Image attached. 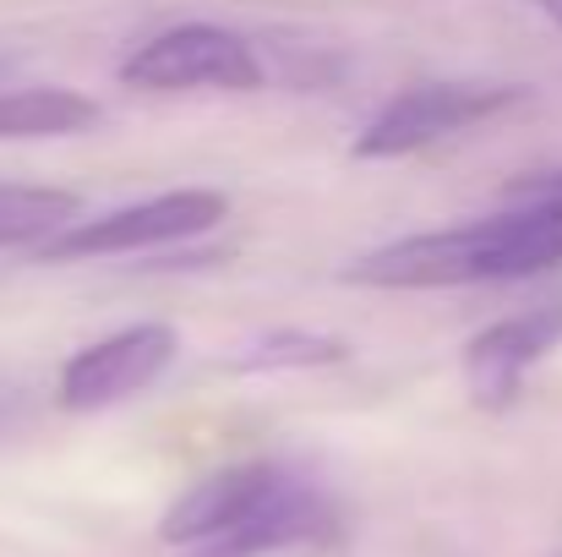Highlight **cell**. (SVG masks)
<instances>
[{
    "mask_svg": "<svg viewBox=\"0 0 562 557\" xmlns=\"http://www.w3.org/2000/svg\"><path fill=\"white\" fill-rule=\"evenodd\" d=\"M339 536V509L334 498L306 481L301 470H284V481L262 498L257 514H246L235 531H224L218 542H202L187 547L181 557H273L290 553V547H317V542H334Z\"/></svg>",
    "mask_w": 562,
    "mask_h": 557,
    "instance_id": "obj_7",
    "label": "cell"
},
{
    "mask_svg": "<svg viewBox=\"0 0 562 557\" xmlns=\"http://www.w3.org/2000/svg\"><path fill=\"white\" fill-rule=\"evenodd\" d=\"M262 77V55L218 22H176L121 60V82L143 93H257Z\"/></svg>",
    "mask_w": 562,
    "mask_h": 557,
    "instance_id": "obj_4",
    "label": "cell"
},
{
    "mask_svg": "<svg viewBox=\"0 0 562 557\" xmlns=\"http://www.w3.org/2000/svg\"><path fill=\"white\" fill-rule=\"evenodd\" d=\"M562 345V301H541L530 312L497 318L481 334H470L459 367H464V388L481 410H508L525 393V377L541 367Z\"/></svg>",
    "mask_w": 562,
    "mask_h": 557,
    "instance_id": "obj_6",
    "label": "cell"
},
{
    "mask_svg": "<svg viewBox=\"0 0 562 557\" xmlns=\"http://www.w3.org/2000/svg\"><path fill=\"white\" fill-rule=\"evenodd\" d=\"M99 121V104L60 82L0 88V143H38V137H77Z\"/></svg>",
    "mask_w": 562,
    "mask_h": 557,
    "instance_id": "obj_9",
    "label": "cell"
},
{
    "mask_svg": "<svg viewBox=\"0 0 562 557\" xmlns=\"http://www.w3.org/2000/svg\"><path fill=\"white\" fill-rule=\"evenodd\" d=\"M350 361V345L334 334H312V328H273L257 345H246L235 356V371H317Z\"/></svg>",
    "mask_w": 562,
    "mask_h": 557,
    "instance_id": "obj_11",
    "label": "cell"
},
{
    "mask_svg": "<svg viewBox=\"0 0 562 557\" xmlns=\"http://www.w3.org/2000/svg\"><path fill=\"white\" fill-rule=\"evenodd\" d=\"M514 208L464 219L448 230H420L372 246L345 268L361 290H459V285H514L562 268V191L508 186Z\"/></svg>",
    "mask_w": 562,
    "mask_h": 557,
    "instance_id": "obj_1",
    "label": "cell"
},
{
    "mask_svg": "<svg viewBox=\"0 0 562 557\" xmlns=\"http://www.w3.org/2000/svg\"><path fill=\"white\" fill-rule=\"evenodd\" d=\"M525 104L519 82H415L393 93L372 121L356 132V159H409L431 143H448L481 121H497L503 110Z\"/></svg>",
    "mask_w": 562,
    "mask_h": 557,
    "instance_id": "obj_3",
    "label": "cell"
},
{
    "mask_svg": "<svg viewBox=\"0 0 562 557\" xmlns=\"http://www.w3.org/2000/svg\"><path fill=\"white\" fill-rule=\"evenodd\" d=\"M229 219V197L213 186L159 191L143 202H121L104 213H77L66 230H55L44 246H33L38 263H88V257H132L154 246H176L191 235H207Z\"/></svg>",
    "mask_w": 562,
    "mask_h": 557,
    "instance_id": "obj_2",
    "label": "cell"
},
{
    "mask_svg": "<svg viewBox=\"0 0 562 557\" xmlns=\"http://www.w3.org/2000/svg\"><path fill=\"white\" fill-rule=\"evenodd\" d=\"M176 356H181V334L170 323L115 328V334H104V339H93V345L66 356V367L55 377V399L71 415L115 410V404L148 393L165 371L176 367Z\"/></svg>",
    "mask_w": 562,
    "mask_h": 557,
    "instance_id": "obj_5",
    "label": "cell"
},
{
    "mask_svg": "<svg viewBox=\"0 0 562 557\" xmlns=\"http://www.w3.org/2000/svg\"><path fill=\"white\" fill-rule=\"evenodd\" d=\"M290 465L279 459H240V465H224V470H207L202 481H191L187 492L165 509L159 520V542L187 553L202 542H218L224 531H235L246 514L262 509V498L284 481Z\"/></svg>",
    "mask_w": 562,
    "mask_h": 557,
    "instance_id": "obj_8",
    "label": "cell"
},
{
    "mask_svg": "<svg viewBox=\"0 0 562 557\" xmlns=\"http://www.w3.org/2000/svg\"><path fill=\"white\" fill-rule=\"evenodd\" d=\"M77 213H82V202L66 186L0 181V252H11V246H44Z\"/></svg>",
    "mask_w": 562,
    "mask_h": 557,
    "instance_id": "obj_10",
    "label": "cell"
},
{
    "mask_svg": "<svg viewBox=\"0 0 562 557\" xmlns=\"http://www.w3.org/2000/svg\"><path fill=\"white\" fill-rule=\"evenodd\" d=\"M530 5H536L547 22H558V27H562V0H530Z\"/></svg>",
    "mask_w": 562,
    "mask_h": 557,
    "instance_id": "obj_12",
    "label": "cell"
}]
</instances>
